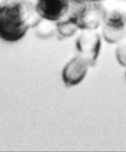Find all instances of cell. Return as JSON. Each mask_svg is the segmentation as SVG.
I'll return each instance as SVG.
<instances>
[{"mask_svg": "<svg viewBox=\"0 0 126 152\" xmlns=\"http://www.w3.org/2000/svg\"><path fill=\"white\" fill-rule=\"evenodd\" d=\"M34 10L28 0H4L0 4V38L15 42L24 37Z\"/></svg>", "mask_w": 126, "mask_h": 152, "instance_id": "1", "label": "cell"}, {"mask_svg": "<svg viewBox=\"0 0 126 152\" xmlns=\"http://www.w3.org/2000/svg\"><path fill=\"white\" fill-rule=\"evenodd\" d=\"M70 1L71 0H37L36 11L47 20H59L69 10Z\"/></svg>", "mask_w": 126, "mask_h": 152, "instance_id": "2", "label": "cell"}, {"mask_svg": "<svg viewBox=\"0 0 126 152\" xmlns=\"http://www.w3.org/2000/svg\"><path fill=\"white\" fill-rule=\"evenodd\" d=\"M71 1H76V2H84V1H96L99 0H71Z\"/></svg>", "mask_w": 126, "mask_h": 152, "instance_id": "3", "label": "cell"}, {"mask_svg": "<svg viewBox=\"0 0 126 152\" xmlns=\"http://www.w3.org/2000/svg\"><path fill=\"white\" fill-rule=\"evenodd\" d=\"M4 1V0H0V4H1V2H2V1Z\"/></svg>", "mask_w": 126, "mask_h": 152, "instance_id": "4", "label": "cell"}]
</instances>
